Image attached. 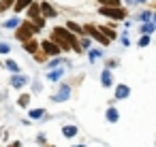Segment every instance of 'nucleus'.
<instances>
[{
  "label": "nucleus",
  "mask_w": 156,
  "mask_h": 147,
  "mask_svg": "<svg viewBox=\"0 0 156 147\" xmlns=\"http://www.w3.org/2000/svg\"><path fill=\"white\" fill-rule=\"evenodd\" d=\"M7 26H9V28H15V26H17V19H9Z\"/></svg>",
  "instance_id": "nucleus-20"
},
{
  "label": "nucleus",
  "mask_w": 156,
  "mask_h": 147,
  "mask_svg": "<svg viewBox=\"0 0 156 147\" xmlns=\"http://www.w3.org/2000/svg\"><path fill=\"white\" fill-rule=\"evenodd\" d=\"M28 15H30V19H39L41 17V5H30Z\"/></svg>",
  "instance_id": "nucleus-7"
},
{
  "label": "nucleus",
  "mask_w": 156,
  "mask_h": 147,
  "mask_svg": "<svg viewBox=\"0 0 156 147\" xmlns=\"http://www.w3.org/2000/svg\"><path fill=\"white\" fill-rule=\"evenodd\" d=\"M11 147H22V143H13V145H11Z\"/></svg>",
  "instance_id": "nucleus-23"
},
{
  "label": "nucleus",
  "mask_w": 156,
  "mask_h": 147,
  "mask_svg": "<svg viewBox=\"0 0 156 147\" xmlns=\"http://www.w3.org/2000/svg\"><path fill=\"white\" fill-rule=\"evenodd\" d=\"M152 30H154V26H150V24H145V26L141 28V32H145V34H150Z\"/></svg>",
  "instance_id": "nucleus-17"
},
{
  "label": "nucleus",
  "mask_w": 156,
  "mask_h": 147,
  "mask_svg": "<svg viewBox=\"0 0 156 147\" xmlns=\"http://www.w3.org/2000/svg\"><path fill=\"white\" fill-rule=\"evenodd\" d=\"M34 32H39V30L34 28V24L26 22V24H22V26H20V30L15 32V36H17L20 41H24V43H26V41H30V39H32V34H34Z\"/></svg>",
  "instance_id": "nucleus-2"
},
{
  "label": "nucleus",
  "mask_w": 156,
  "mask_h": 147,
  "mask_svg": "<svg viewBox=\"0 0 156 147\" xmlns=\"http://www.w3.org/2000/svg\"><path fill=\"white\" fill-rule=\"evenodd\" d=\"M103 83H105V85H109V83H111V81H109V75H107V73H103Z\"/></svg>",
  "instance_id": "nucleus-22"
},
{
  "label": "nucleus",
  "mask_w": 156,
  "mask_h": 147,
  "mask_svg": "<svg viewBox=\"0 0 156 147\" xmlns=\"http://www.w3.org/2000/svg\"><path fill=\"white\" fill-rule=\"evenodd\" d=\"M7 66H9V68H11V70H17V64H15V62H11V60H9V62H7Z\"/></svg>",
  "instance_id": "nucleus-21"
},
{
  "label": "nucleus",
  "mask_w": 156,
  "mask_h": 147,
  "mask_svg": "<svg viewBox=\"0 0 156 147\" xmlns=\"http://www.w3.org/2000/svg\"><path fill=\"white\" fill-rule=\"evenodd\" d=\"M41 47H43V49H45V53H49V56H58V53H60V47H58L54 41H45Z\"/></svg>",
  "instance_id": "nucleus-5"
},
{
  "label": "nucleus",
  "mask_w": 156,
  "mask_h": 147,
  "mask_svg": "<svg viewBox=\"0 0 156 147\" xmlns=\"http://www.w3.org/2000/svg\"><path fill=\"white\" fill-rule=\"evenodd\" d=\"M28 98H30V96H22V98H20V104L26 107V104H28Z\"/></svg>",
  "instance_id": "nucleus-19"
},
{
  "label": "nucleus",
  "mask_w": 156,
  "mask_h": 147,
  "mask_svg": "<svg viewBox=\"0 0 156 147\" xmlns=\"http://www.w3.org/2000/svg\"><path fill=\"white\" fill-rule=\"evenodd\" d=\"M83 30H86V32H90V34H92L96 41H101L103 45H107V43H109V36H105L103 32H98V28H94V26H86Z\"/></svg>",
  "instance_id": "nucleus-4"
},
{
  "label": "nucleus",
  "mask_w": 156,
  "mask_h": 147,
  "mask_svg": "<svg viewBox=\"0 0 156 147\" xmlns=\"http://www.w3.org/2000/svg\"><path fill=\"white\" fill-rule=\"evenodd\" d=\"M39 47H41V45H39L37 41H26V51H30V53H37V51H39Z\"/></svg>",
  "instance_id": "nucleus-8"
},
{
  "label": "nucleus",
  "mask_w": 156,
  "mask_h": 147,
  "mask_svg": "<svg viewBox=\"0 0 156 147\" xmlns=\"http://www.w3.org/2000/svg\"><path fill=\"white\" fill-rule=\"evenodd\" d=\"M75 134H77L75 126H64V136H75Z\"/></svg>",
  "instance_id": "nucleus-11"
},
{
  "label": "nucleus",
  "mask_w": 156,
  "mask_h": 147,
  "mask_svg": "<svg viewBox=\"0 0 156 147\" xmlns=\"http://www.w3.org/2000/svg\"><path fill=\"white\" fill-rule=\"evenodd\" d=\"M101 13H103L105 17H111V19H124V17H126V11L120 9V7H103Z\"/></svg>",
  "instance_id": "nucleus-3"
},
{
  "label": "nucleus",
  "mask_w": 156,
  "mask_h": 147,
  "mask_svg": "<svg viewBox=\"0 0 156 147\" xmlns=\"http://www.w3.org/2000/svg\"><path fill=\"white\" fill-rule=\"evenodd\" d=\"M41 15H45V17H56V11L51 9V5L43 2V5H41Z\"/></svg>",
  "instance_id": "nucleus-6"
},
{
  "label": "nucleus",
  "mask_w": 156,
  "mask_h": 147,
  "mask_svg": "<svg viewBox=\"0 0 156 147\" xmlns=\"http://www.w3.org/2000/svg\"><path fill=\"white\" fill-rule=\"evenodd\" d=\"M154 22H156V17H154Z\"/></svg>",
  "instance_id": "nucleus-24"
},
{
  "label": "nucleus",
  "mask_w": 156,
  "mask_h": 147,
  "mask_svg": "<svg viewBox=\"0 0 156 147\" xmlns=\"http://www.w3.org/2000/svg\"><path fill=\"white\" fill-rule=\"evenodd\" d=\"M28 5H32V0H15V11L20 13L22 9H26Z\"/></svg>",
  "instance_id": "nucleus-9"
},
{
  "label": "nucleus",
  "mask_w": 156,
  "mask_h": 147,
  "mask_svg": "<svg viewBox=\"0 0 156 147\" xmlns=\"http://www.w3.org/2000/svg\"><path fill=\"white\" fill-rule=\"evenodd\" d=\"M51 41L60 47V49H77L79 51V45H77V41L64 30V28H54V32H51Z\"/></svg>",
  "instance_id": "nucleus-1"
},
{
  "label": "nucleus",
  "mask_w": 156,
  "mask_h": 147,
  "mask_svg": "<svg viewBox=\"0 0 156 147\" xmlns=\"http://www.w3.org/2000/svg\"><path fill=\"white\" fill-rule=\"evenodd\" d=\"M0 53H9V45L7 43H0Z\"/></svg>",
  "instance_id": "nucleus-18"
},
{
  "label": "nucleus",
  "mask_w": 156,
  "mask_h": 147,
  "mask_svg": "<svg viewBox=\"0 0 156 147\" xmlns=\"http://www.w3.org/2000/svg\"><path fill=\"white\" fill-rule=\"evenodd\" d=\"M107 115H109V121H115V119H118V113H115L113 109H109V113H107Z\"/></svg>",
  "instance_id": "nucleus-16"
},
{
  "label": "nucleus",
  "mask_w": 156,
  "mask_h": 147,
  "mask_svg": "<svg viewBox=\"0 0 156 147\" xmlns=\"http://www.w3.org/2000/svg\"><path fill=\"white\" fill-rule=\"evenodd\" d=\"M124 96H128V87L120 85V87H118V98H124Z\"/></svg>",
  "instance_id": "nucleus-12"
},
{
  "label": "nucleus",
  "mask_w": 156,
  "mask_h": 147,
  "mask_svg": "<svg viewBox=\"0 0 156 147\" xmlns=\"http://www.w3.org/2000/svg\"><path fill=\"white\" fill-rule=\"evenodd\" d=\"M43 113H45L43 109H37V111H30V117H32V119H39V117H43Z\"/></svg>",
  "instance_id": "nucleus-13"
},
{
  "label": "nucleus",
  "mask_w": 156,
  "mask_h": 147,
  "mask_svg": "<svg viewBox=\"0 0 156 147\" xmlns=\"http://www.w3.org/2000/svg\"><path fill=\"white\" fill-rule=\"evenodd\" d=\"M69 30H73V32H86L83 28H79L77 24H73V22H69Z\"/></svg>",
  "instance_id": "nucleus-14"
},
{
  "label": "nucleus",
  "mask_w": 156,
  "mask_h": 147,
  "mask_svg": "<svg viewBox=\"0 0 156 147\" xmlns=\"http://www.w3.org/2000/svg\"><path fill=\"white\" fill-rule=\"evenodd\" d=\"M26 83V77H13V85H24Z\"/></svg>",
  "instance_id": "nucleus-15"
},
{
  "label": "nucleus",
  "mask_w": 156,
  "mask_h": 147,
  "mask_svg": "<svg viewBox=\"0 0 156 147\" xmlns=\"http://www.w3.org/2000/svg\"><path fill=\"white\" fill-rule=\"evenodd\" d=\"M103 7H120V0H98Z\"/></svg>",
  "instance_id": "nucleus-10"
}]
</instances>
